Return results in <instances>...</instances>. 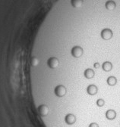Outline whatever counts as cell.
Listing matches in <instances>:
<instances>
[{
  "label": "cell",
  "mask_w": 120,
  "mask_h": 127,
  "mask_svg": "<svg viewBox=\"0 0 120 127\" xmlns=\"http://www.w3.org/2000/svg\"><path fill=\"white\" fill-rule=\"evenodd\" d=\"M105 116H106V118L109 120H113L116 118V110L113 109H109L108 110H107L106 114H105Z\"/></svg>",
  "instance_id": "8"
},
{
  "label": "cell",
  "mask_w": 120,
  "mask_h": 127,
  "mask_svg": "<svg viewBox=\"0 0 120 127\" xmlns=\"http://www.w3.org/2000/svg\"><path fill=\"white\" fill-rule=\"evenodd\" d=\"M94 67L95 69H98V68H100V63H98V62H96L95 64H94Z\"/></svg>",
  "instance_id": "16"
},
{
  "label": "cell",
  "mask_w": 120,
  "mask_h": 127,
  "mask_svg": "<svg viewBox=\"0 0 120 127\" xmlns=\"http://www.w3.org/2000/svg\"><path fill=\"white\" fill-rule=\"evenodd\" d=\"M71 3L73 7L79 8L83 4V0H71Z\"/></svg>",
  "instance_id": "13"
},
{
  "label": "cell",
  "mask_w": 120,
  "mask_h": 127,
  "mask_svg": "<svg viewBox=\"0 0 120 127\" xmlns=\"http://www.w3.org/2000/svg\"><path fill=\"white\" fill-rule=\"evenodd\" d=\"M76 120H77V118H76L75 115L73 114H68L65 117V122L68 125L74 124L76 122Z\"/></svg>",
  "instance_id": "6"
},
{
  "label": "cell",
  "mask_w": 120,
  "mask_h": 127,
  "mask_svg": "<svg viewBox=\"0 0 120 127\" xmlns=\"http://www.w3.org/2000/svg\"><path fill=\"white\" fill-rule=\"evenodd\" d=\"M100 35H101L102 39H103L105 40H109L113 37V31L109 28L103 29L101 31V34Z\"/></svg>",
  "instance_id": "4"
},
{
  "label": "cell",
  "mask_w": 120,
  "mask_h": 127,
  "mask_svg": "<svg viewBox=\"0 0 120 127\" xmlns=\"http://www.w3.org/2000/svg\"><path fill=\"white\" fill-rule=\"evenodd\" d=\"M107 84H108L110 86H116V83H117V79H116V77L114 76H109V77L107 78Z\"/></svg>",
  "instance_id": "11"
},
{
  "label": "cell",
  "mask_w": 120,
  "mask_h": 127,
  "mask_svg": "<svg viewBox=\"0 0 120 127\" xmlns=\"http://www.w3.org/2000/svg\"><path fill=\"white\" fill-rule=\"evenodd\" d=\"M71 55L74 57V58H81L83 54H84V50L83 49L79 46V45H75V46H74L71 50Z\"/></svg>",
  "instance_id": "2"
},
{
  "label": "cell",
  "mask_w": 120,
  "mask_h": 127,
  "mask_svg": "<svg viewBox=\"0 0 120 127\" xmlns=\"http://www.w3.org/2000/svg\"><path fill=\"white\" fill-rule=\"evenodd\" d=\"M84 76L85 78L88 79H91L92 78L94 77L95 76V72L94 70H92L91 68H87L84 70Z\"/></svg>",
  "instance_id": "9"
},
{
  "label": "cell",
  "mask_w": 120,
  "mask_h": 127,
  "mask_svg": "<svg viewBox=\"0 0 120 127\" xmlns=\"http://www.w3.org/2000/svg\"><path fill=\"white\" fill-rule=\"evenodd\" d=\"M105 6H106V8L108 10H113L115 9L116 5V2L113 1V0H109V1H107L106 4H105Z\"/></svg>",
  "instance_id": "12"
},
{
  "label": "cell",
  "mask_w": 120,
  "mask_h": 127,
  "mask_svg": "<svg viewBox=\"0 0 120 127\" xmlns=\"http://www.w3.org/2000/svg\"><path fill=\"white\" fill-rule=\"evenodd\" d=\"M102 68L105 72H110L111 71V70L113 69V64L110 61H105L103 62V65H102Z\"/></svg>",
  "instance_id": "10"
},
{
  "label": "cell",
  "mask_w": 120,
  "mask_h": 127,
  "mask_svg": "<svg viewBox=\"0 0 120 127\" xmlns=\"http://www.w3.org/2000/svg\"><path fill=\"white\" fill-rule=\"evenodd\" d=\"M38 112L42 117H46L50 112V108L47 104H41L38 107Z\"/></svg>",
  "instance_id": "5"
},
{
  "label": "cell",
  "mask_w": 120,
  "mask_h": 127,
  "mask_svg": "<svg viewBox=\"0 0 120 127\" xmlns=\"http://www.w3.org/2000/svg\"><path fill=\"white\" fill-rule=\"evenodd\" d=\"M96 104H97V105L98 107H101L104 106V104H105V101H104L103 99H102V98H99V99L97 101Z\"/></svg>",
  "instance_id": "14"
},
{
  "label": "cell",
  "mask_w": 120,
  "mask_h": 127,
  "mask_svg": "<svg viewBox=\"0 0 120 127\" xmlns=\"http://www.w3.org/2000/svg\"><path fill=\"white\" fill-rule=\"evenodd\" d=\"M98 92V88L94 84H91L87 87V93L90 95H95Z\"/></svg>",
  "instance_id": "7"
},
{
  "label": "cell",
  "mask_w": 120,
  "mask_h": 127,
  "mask_svg": "<svg viewBox=\"0 0 120 127\" xmlns=\"http://www.w3.org/2000/svg\"><path fill=\"white\" fill-rule=\"evenodd\" d=\"M66 92H67V89H66L65 86L63 85H58L56 86V88L54 89L55 95L57 97H59V98H62V97L65 96Z\"/></svg>",
  "instance_id": "1"
},
{
  "label": "cell",
  "mask_w": 120,
  "mask_h": 127,
  "mask_svg": "<svg viewBox=\"0 0 120 127\" xmlns=\"http://www.w3.org/2000/svg\"><path fill=\"white\" fill-rule=\"evenodd\" d=\"M88 127H100V126L97 123H90Z\"/></svg>",
  "instance_id": "15"
},
{
  "label": "cell",
  "mask_w": 120,
  "mask_h": 127,
  "mask_svg": "<svg viewBox=\"0 0 120 127\" xmlns=\"http://www.w3.org/2000/svg\"><path fill=\"white\" fill-rule=\"evenodd\" d=\"M47 65L48 67L52 69V70H55L56 69L59 65V61L57 58L56 57H51L48 59L47 61Z\"/></svg>",
  "instance_id": "3"
}]
</instances>
